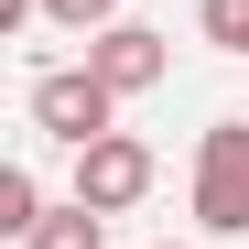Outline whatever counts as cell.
Returning <instances> with one entry per match:
<instances>
[{
  "instance_id": "obj_2",
  "label": "cell",
  "mask_w": 249,
  "mask_h": 249,
  "mask_svg": "<svg viewBox=\"0 0 249 249\" xmlns=\"http://www.w3.org/2000/svg\"><path fill=\"white\" fill-rule=\"evenodd\" d=\"M195 228H217V238L249 228V119H217L195 141Z\"/></svg>"
},
{
  "instance_id": "obj_6",
  "label": "cell",
  "mask_w": 249,
  "mask_h": 249,
  "mask_svg": "<svg viewBox=\"0 0 249 249\" xmlns=\"http://www.w3.org/2000/svg\"><path fill=\"white\" fill-rule=\"evenodd\" d=\"M0 228H11V238L44 228V184H33V162H0Z\"/></svg>"
},
{
  "instance_id": "obj_4",
  "label": "cell",
  "mask_w": 249,
  "mask_h": 249,
  "mask_svg": "<svg viewBox=\"0 0 249 249\" xmlns=\"http://www.w3.org/2000/svg\"><path fill=\"white\" fill-rule=\"evenodd\" d=\"M87 65L108 76L119 98H152L162 76H174V44H162L152 22H98V44H87Z\"/></svg>"
},
{
  "instance_id": "obj_3",
  "label": "cell",
  "mask_w": 249,
  "mask_h": 249,
  "mask_svg": "<svg viewBox=\"0 0 249 249\" xmlns=\"http://www.w3.org/2000/svg\"><path fill=\"white\" fill-rule=\"evenodd\" d=\"M141 195H152V141L108 130V141H87V152H76V206L119 217V206H141Z\"/></svg>"
},
{
  "instance_id": "obj_1",
  "label": "cell",
  "mask_w": 249,
  "mask_h": 249,
  "mask_svg": "<svg viewBox=\"0 0 249 249\" xmlns=\"http://www.w3.org/2000/svg\"><path fill=\"white\" fill-rule=\"evenodd\" d=\"M33 130H54L65 152H87L119 130V87L98 65H54V76H33Z\"/></svg>"
},
{
  "instance_id": "obj_5",
  "label": "cell",
  "mask_w": 249,
  "mask_h": 249,
  "mask_svg": "<svg viewBox=\"0 0 249 249\" xmlns=\"http://www.w3.org/2000/svg\"><path fill=\"white\" fill-rule=\"evenodd\" d=\"M22 249H108V217H98V206H54Z\"/></svg>"
},
{
  "instance_id": "obj_8",
  "label": "cell",
  "mask_w": 249,
  "mask_h": 249,
  "mask_svg": "<svg viewBox=\"0 0 249 249\" xmlns=\"http://www.w3.org/2000/svg\"><path fill=\"white\" fill-rule=\"evenodd\" d=\"M44 22H65V33H98V22H119V0H44Z\"/></svg>"
},
{
  "instance_id": "obj_7",
  "label": "cell",
  "mask_w": 249,
  "mask_h": 249,
  "mask_svg": "<svg viewBox=\"0 0 249 249\" xmlns=\"http://www.w3.org/2000/svg\"><path fill=\"white\" fill-rule=\"evenodd\" d=\"M195 33L217 54H249V0H195Z\"/></svg>"
}]
</instances>
